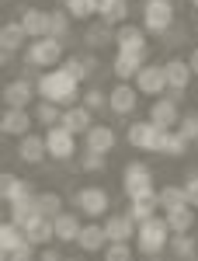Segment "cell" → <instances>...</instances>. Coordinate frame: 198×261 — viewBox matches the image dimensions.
I'll return each mask as SVG.
<instances>
[{"label": "cell", "instance_id": "obj_8", "mask_svg": "<svg viewBox=\"0 0 198 261\" xmlns=\"http://www.w3.org/2000/svg\"><path fill=\"white\" fill-rule=\"evenodd\" d=\"M136 91L139 94H150V98H160V94H167V73H163V66L160 63H146L143 70L136 73Z\"/></svg>", "mask_w": 198, "mask_h": 261}, {"label": "cell", "instance_id": "obj_25", "mask_svg": "<svg viewBox=\"0 0 198 261\" xmlns=\"http://www.w3.org/2000/svg\"><path fill=\"white\" fill-rule=\"evenodd\" d=\"M52 223H56V241H63V244H73L80 237V230H83V223L77 220V213H66V209H63Z\"/></svg>", "mask_w": 198, "mask_h": 261}, {"label": "cell", "instance_id": "obj_6", "mask_svg": "<svg viewBox=\"0 0 198 261\" xmlns=\"http://www.w3.org/2000/svg\"><path fill=\"white\" fill-rule=\"evenodd\" d=\"M125 140L132 143L136 150H146V153H160L163 150V140H167V129L157 125V122H132L129 125V133H125Z\"/></svg>", "mask_w": 198, "mask_h": 261}, {"label": "cell", "instance_id": "obj_34", "mask_svg": "<svg viewBox=\"0 0 198 261\" xmlns=\"http://www.w3.org/2000/svg\"><path fill=\"white\" fill-rule=\"evenodd\" d=\"M157 209H160V199H157V195H146V199H132V202H129V216H132L136 223L157 216Z\"/></svg>", "mask_w": 198, "mask_h": 261}, {"label": "cell", "instance_id": "obj_44", "mask_svg": "<svg viewBox=\"0 0 198 261\" xmlns=\"http://www.w3.org/2000/svg\"><path fill=\"white\" fill-rule=\"evenodd\" d=\"M83 105H87L91 112H104V108H108V94H104L101 87H87V91H83Z\"/></svg>", "mask_w": 198, "mask_h": 261}, {"label": "cell", "instance_id": "obj_15", "mask_svg": "<svg viewBox=\"0 0 198 261\" xmlns=\"http://www.w3.org/2000/svg\"><path fill=\"white\" fill-rule=\"evenodd\" d=\"M150 122H157V125H163V129H178V122H181L178 101L167 98V94L153 98V105H150Z\"/></svg>", "mask_w": 198, "mask_h": 261}, {"label": "cell", "instance_id": "obj_3", "mask_svg": "<svg viewBox=\"0 0 198 261\" xmlns=\"http://www.w3.org/2000/svg\"><path fill=\"white\" fill-rule=\"evenodd\" d=\"M63 49H66V42L52 39V35L32 39L24 45V63H28V66H39V70H56V66H63V60H66Z\"/></svg>", "mask_w": 198, "mask_h": 261}, {"label": "cell", "instance_id": "obj_45", "mask_svg": "<svg viewBox=\"0 0 198 261\" xmlns=\"http://www.w3.org/2000/svg\"><path fill=\"white\" fill-rule=\"evenodd\" d=\"M32 247H35V244L28 241L24 247H18V251H11V254H0V261H32V258H35V254H32Z\"/></svg>", "mask_w": 198, "mask_h": 261}, {"label": "cell", "instance_id": "obj_13", "mask_svg": "<svg viewBox=\"0 0 198 261\" xmlns=\"http://www.w3.org/2000/svg\"><path fill=\"white\" fill-rule=\"evenodd\" d=\"M146 66V53H129V49H119L115 60H111V73L119 81H136V73Z\"/></svg>", "mask_w": 198, "mask_h": 261}, {"label": "cell", "instance_id": "obj_28", "mask_svg": "<svg viewBox=\"0 0 198 261\" xmlns=\"http://www.w3.org/2000/svg\"><path fill=\"white\" fill-rule=\"evenodd\" d=\"M24 42H28V32H24V24H21V21H7V24L0 28V49L18 53Z\"/></svg>", "mask_w": 198, "mask_h": 261}, {"label": "cell", "instance_id": "obj_29", "mask_svg": "<svg viewBox=\"0 0 198 261\" xmlns=\"http://www.w3.org/2000/svg\"><path fill=\"white\" fill-rule=\"evenodd\" d=\"M83 42H87V49H108L111 42H115V28L111 24H91V28H83Z\"/></svg>", "mask_w": 198, "mask_h": 261}, {"label": "cell", "instance_id": "obj_46", "mask_svg": "<svg viewBox=\"0 0 198 261\" xmlns=\"http://www.w3.org/2000/svg\"><path fill=\"white\" fill-rule=\"evenodd\" d=\"M184 192H188V205L198 209V174H191V178L184 181Z\"/></svg>", "mask_w": 198, "mask_h": 261}, {"label": "cell", "instance_id": "obj_35", "mask_svg": "<svg viewBox=\"0 0 198 261\" xmlns=\"http://www.w3.org/2000/svg\"><path fill=\"white\" fill-rule=\"evenodd\" d=\"M35 205H39L42 216L56 220V216L63 213V195H60V192H39V195H35Z\"/></svg>", "mask_w": 198, "mask_h": 261}, {"label": "cell", "instance_id": "obj_10", "mask_svg": "<svg viewBox=\"0 0 198 261\" xmlns=\"http://www.w3.org/2000/svg\"><path fill=\"white\" fill-rule=\"evenodd\" d=\"M136 105H139V91L129 81L115 84V87L108 91V112H111V115H132Z\"/></svg>", "mask_w": 198, "mask_h": 261}, {"label": "cell", "instance_id": "obj_42", "mask_svg": "<svg viewBox=\"0 0 198 261\" xmlns=\"http://www.w3.org/2000/svg\"><path fill=\"white\" fill-rule=\"evenodd\" d=\"M104 261H132L129 241H111L108 247H104Z\"/></svg>", "mask_w": 198, "mask_h": 261}, {"label": "cell", "instance_id": "obj_1", "mask_svg": "<svg viewBox=\"0 0 198 261\" xmlns=\"http://www.w3.org/2000/svg\"><path fill=\"white\" fill-rule=\"evenodd\" d=\"M35 87H39V98L56 101V105H63V108H70V105L77 101V94H80V81H73V77H70L63 66L39 73Z\"/></svg>", "mask_w": 198, "mask_h": 261}, {"label": "cell", "instance_id": "obj_41", "mask_svg": "<svg viewBox=\"0 0 198 261\" xmlns=\"http://www.w3.org/2000/svg\"><path fill=\"white\" fill-rule=\"evenodd\" d=\"M178 133H181V136H184L188 143H195V140H198V112H184V115H181Z\"/></svg>", "mask_w": 198, "mask_h": 261}, {"label": "cell", "instance_id": "obj_33", "mask_svg": "<svg viewBox=\"0 0 198 261\" xmlns=\"http://www.w3.org/2000/svg\"><path fill=\"white\" fill-rule=\"evenodd\" d=\"M160 199V209L167 213V209H178V205H188V192H184V185H163L157 192Z\"/></svg>", "mask_w": 198, "mask_h": 261}, {"label": "cell", "instance_id": "obj_22", "mask_svg": "<svg viewBox=\"0 0 198 261\" xmlns=\"http://www.w3.org/2000/svg\"><path fill=\"white\" fill-rule=\"evenodd\" d=\"M139 223L129 216V213H111L108 220H104V233H108V244L111 241H129L132 233H136Z\"/></svg>", "mask_w": 198, "mask_h": 261}, {"label": "cell", "instance_id": "obj_16", "mask_svg": "<svg viewBox=\"0 0 198 261\" xmlns=\"http://www.w3.org/2000/svg\"><path fill=\"white\" fill-rule=\"evenodd\" d=\"M45 157H49L45 136H35V133H28V136H21V140H18V161L32 164V167H39Z\"/></svg>", "mask_w": 198, "mask_h": 261}, {"label": "cell", "instance_id": "obj_2", "mask_svg": "<svg viewBox=\"0 0 198 261\" xmlns=\"http://www.w3.org/2000/svg\"><path fill=\"white\" fill-rule=\"evenodd\" d=\"M171 244V226H167V216H150L136 226V251L146 254V258H157L160 251H167Z\"/></svg>", "mask_w": 198, "mask_h": 261}, {"label": "cell", "instance_id": "obj_49", "mask_svg": "<svg viewBox=\"0 0 198 261\" xmlns=\"http://www.w3.org/2000/svg\"><path fill=\"white\" fill-rule=\"evenodd\" d=\"M191 7H195V11H198V0H191Z\"/></svg>", "mask_w": 198, "mask_h": 261}, {"label": "cell", "instance_id": "obj_48", "mask_svg": "<svg viewBox=\"0 0 198 261\" xmlns=\"http://www.w3.org/2000/svg\"><path fill=\"white\" fill-rule=\"evenodd\" d=\"M39 261H63V254H60V251H42Z\"/></svg>", "mask_w": 198, "mask_h": 261}, {"label": "cell", "instance_id": "obj_39", "mask_svg": "<svg viewBox=\"0 0 198 261\" xmlns=\"http://www.w3.org/2000/svg\"><path fill=\"white\" fill-rule=\"evenodd\" d=\"M39 213V205H35V199H21V202H11V220L18 223V226H24V223L32 220Z\"/></svg>", "mask_w": 198, "mask_h": 261}, {"label": "cell", "instance_id": "obj_40", "mask_svg": "<svg viewBox=\"0 0 198 261\" xmlns=\"http://www.w3.org/2000/svg\"><path fill=\"white\" fill-rule=\"evenodd\" d=\"M63 70H66L73 81H80V84L91 77V70H87V60H83V56H66V60H63Z\"/></svg>", "mask_w": 198, "mask_h": 261}, {"label": "cell", "instance_id": "obj_43", "mask_svg": "<svg viewBox=\"0 0 198 261\" xmlns=\"http://www.w3.org/2000/svg\"><path fill=\"white\" fill-rule=\"evenodd\" d=\"M108 167V157L104 153H94V150H83V157H80V171H91V174H98Z\"/></svg>", "mask_w": 198, "mask_h": 261}, {"label": "cell", "instance_id": "obj_21", "mask_svg": "<svg viewBox=\"0 0 198 261\" xmlns=\"http://www.w3.org/2000/svg\"><path fill=\"white\" fill-rule=\"evenodd\" d=\"M60 125H66L70 133H77V136H83L91 125H94V112L87 108V105H70L66 112H63V122Z\"/></svg>", "mask_w": 198, "mask_h": 261}, {"label": "cell", "instance_id": "obj_5", "mask_svg": "<svg viewBox=\"0 0 198 261\" xmlns=\"http://www.w3.org/2000/svg\"><path fill=\"white\" fill-rule=\"evenodd\" d=\"M143 28L150 35H167L174 28V0H143Z\"/></svg>", "mask_w": 198, "mask_h": 261}, {"label": "cell", "instance_id": "obj_30", "mask_svg": "<svg viewBox=\"0 0 198 261\" xmlns=\"http://www.w3.org/2000/svg\"><path fill=\"white\" fill-rule=\"evenodd\" d=\"M98 14H101V21L104 24H122V21L129 18V0H101L98 4Z\"/></svg>", "mask_w": 198, "mask_h": 261}, {"label": "cell", "instance_id": "obj_20", "mask_svg": "<svg viewBox=\"0 0 198 261\" xmlns=\"http://www.w3.org/2000/svg\"><path fill=\"white\" fill-rule=\"evenodd\" d=\"M115 143L119 140H115V129H111V125H91V129L83 133V146L94 150V153H104V157L115 150Z\"/></svg>", "mask_w": 198, "mask_h": 261}, {"label": "cell", "instance_id": "obj_18", "mask_svg": "<svg viewBox=\"0 0 198 261\" xmlns=\"http://www.w3.org/2000/svg\"><path fill=\"white\" fill-rule=\"evenodd\" d=\"M24 230V237L35 244V247H42V244H49V241H56V223L49 220V216H42V213H35L32 220L21 226Z\"/></svg>", "mask_w": 198, "mask_h": 261}, {"label": "cell", "instance_id": "obj_36", "mask_svg": "<svg viewBox=\"0 0 198 261\" xmlns=\"http://www.w3.org/2000/svg\"><path fill=\"white\" fill-rule=\"evenodd\" d=\"M70 14H66V7H60V11H49V35L52 39H70Z\"/></svg>", "mask_w": 198, "mask_h": 261}, {"label": "cell", "instance_id": "obj_14", "mask_svg": "<svg viewBox=\"0 0 198 261\" xmlns=\"http://www.w3.org/2000/svg\"><path fill=\"white\" fill-rule=\"evenodd\" d=\"M0 199L7 202V205H11V202H21V199H35V188H32V181L4 171V174H0Z\"/></svg>", "mask_w": 198, "mask_h": 261}, {"label": "cell", "instance_id": "obj_26", "mask_svg": "<svg viewBox=\"0 0 198 261\" xmlns=\"http://www.w3.org/2000/svg\"><path fill=\"white\" fill-rule=\"evenodd\" d=\"M163 216H167V226H171V233H191V226H195V209H191V205L167 209Z\"/></svg>", "mask_w": 198, "mask_h": 261}, {"label": "cell", "instance_id": "obj_17", "mask_svg": "<svg viewBox=\"0 0 198 261\" xmlns=\"http://www.w3.org/2000/svg\"><path fill=\"white\" fill-rule=\"evenodd\" d=\"M77 247L87 251V254H104V247H108L104 223H83V230H80V237H77Z\"/></svg>", "mask_w": 198, "mask_h": 261}, {"label": "cell", "instance_id": "obj_32", "mask_svg": "<svg viewBox=\"0 0 198 261\" xmlns=\"http://www.w3.org/2000/svg\"><path fill=\"white\" fill-rule=\"evenodd\" d=\"M167 247H171V254H174L178 261H195L198 258V254H195L198 244H195V237H191V233H174Z\"/></svg>", "mask_w": 198, "mask_h": 261}, {"label": "cell", "instance_id": "obj_47", "mask_svg": "<svg viewBox=\"0 0 198 261\" xmlns=\"http://www.w3.org/2000/svg\"><path fill=\"white\" fill-rule=\"evenodd\" d=\"M188 66H191V73L198 77V49H191V53H188Z\"/></svg>", "mask_w": 198, "mask_h": 261}, {"label": "cell", "instance_id": "obj_9", "mask_svg": "<svg viewBox=\"0 0 198 261\" xmlns=\"http://www.w3.org/2000/svg\"><path fill=\"white\" fill-rule=\"evenodd\" d=\"M45 146H49V157L56 161H70L77 153V133H70L66 125H52L45 133Z\"/></svg>", "mask_w": 198, "mask_h": 261}, {"label": "cell", "instance_id": "obj_11", "mask_svg": "<svg viewBox=\"0 0 198 261\" xmlns=\"http://www.w3.org/2000/svg\"><path fill=\"white\" fill-rule=\"evenodd\" d=\"M32 122H35V115H28V108H7V112L0 115V133L21 140V136L32 133Z\"/></svg>", "mask_w": 198, "mask_h": 261}, {"label": "cell", "instance_id": "obj_31", "mask_svg": "<svg viewBox=\"0 0 198 261\" xmlns=\"http://www.w3.org/2000/svg\"><path fill=\"white\" fill-rule=\"evenodd\" d=\"M63 112H66L63 105L39 98V105H35V122H42L45 129H52V125H60V122H63Z\"/></svg>", "mask_w": 198, "mask_h": 261}, {"label": "cell", "instance_id": "obj_27", "mask_svg": "<svg viewBox=\"0 0 198 261\" xmlns=\"http://www.w3.org/2000/svg\"><path fill=\"white\" fill-rule=\"evenodd\" d=\"M24 244H28V237H24V230H21L14 220H7L0 226V254H11V251L24 247Z\"/></svg>", "mask_w": 198, "mask_h": 261}, {"label": "cell", "instance_id": "obj_37", "mask_svg": "<svg viewBox=\"0 0 198 261\" xmlns=\"http://www.w3.org/2000/svg\"><path fill=\"white\" fill-rule=\"evenodd\" d=\"M98 4H101V0H63L66 14H70V18H77V21L94 18V14H98Z\"/></svg>", "mask_w": 198, "mask_h": 261}, {"label": "cell", "instance_id": "obj_24", "mask_svg": "<svg viewBox=\"0 0 198 261\" xmlns=\"http://www.w3.org/2000/svg\"><path fill=\"white\" fill-rule=\"evenodd\" d=\"M21 24H24L28 39H45V35H49V11L28 7V11L21 14Z\"/></svg>", "mask_w": 198, "mask_h": 261}, {"label": "cell", "instance_id": "obj_19", "mask_svg": "<svg viewBox=\"0 0 198 261\" xmlns=\"http://www.w3.org/2000/svg\"><path fill=\"white\" fill-rule=\"evenodd\" d=\"M115 45L129 49V53H146V28L139 24H115Z\"/></svg>", "mask_w": 198, "mask_h": 261}, {"label": "cell", "instance_id": "obj_23", "mask_svg": "<svg viewBox=\"0 0 198 261\" xmlns=\"http://www.w3.org/2000/svg\"><path fill=\"white\" fill-rule=\"evenodd\" d=\"M163 73H167V87H174V91H188V84L195 77L188 60H167L163 63Z\"/></svg>", "mask_w": 198, "mask_h": 261}, {"label": "cell", "instance_id": "obj_7", "mask_svg": "<svg viewBox=\"0 0 198 261\" xmlns=\"http://www.w3.org/2000/svg\"><path fill=\"white\" fill-rule=\"evenodd\" d=\"M73 202H77L80 213H83V216H91V220L104 216V213H108V205H111L108 192H104L101 185H87V188H80L77 195H73Z\"/></svg>", "mask_w": 198, "mask_h": 261}, {"label": "cell", "instance_id": "obj_50", "mask_svg": "<svg viewBox=\"0 0 198 261\" xmlns=\"http://www.w3.org/2000/svg\"><path fill=\"white\" fill-rule=\"evenodd\" d=\"M195 261H198V258H195Z\"/></svg>", "mask_w": 198, "mask_h": 261}, {"label": "cell", "instance_id": "obj_38", "mask_svg": "<svg viewBox=\"0 0 198 261\" xmlns=\"http://www.w3.org/2000/svg\"><path fill=\"white\" fill-rule=\"evenodd\" d=\"M188 146H191V143L184 140L178 129H167V140H163V150H160V153H167V157H184Z\"/></svg>", "mask_w": 198, "mask_h": 261}, {"label": "cell", "instance_id": "obj_12", "mask_svg": "<svg viewBox=\"0 0 198 261\" xmlns=\"http://www.w3.org/2000/svg\"><path fill=\"white\" fill-rule=\"evenodd\" d=\"M35 94H39L35 81H28V77H18V81H11L7 87H4V105H7V108H28Z\"/></svg>", "mask_w": 198, "mask_h": 261}, {"label": "cell", "instance_id": "obj_4", "mask_svg": "<svg viewBox=\"0 0 198 261\" xmlns=\"http://www.w3.org/2000/svg\"><path fill=\"white\" fill-rule=\"evenodd\" d=\"M122 192L132 199H146V195H157V185H153V171H150V164L143 161H132L125 164V171H122Z\"/></svg>", "mask_w": 198, "mask_h": 261}]
</instances>
